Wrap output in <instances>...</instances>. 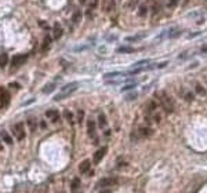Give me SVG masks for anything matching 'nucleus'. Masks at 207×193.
<instances>
[{
	"label": "nucleus",
	"instance_id": "6",
	"mask_svg": "<svg viewBox=\"0 0 207 193\" xmlns=\"http://www.w3.org/2000/svg\"><path fill=\"white\" fill-rule=\"evenodd\" d=\"M106 150H108V148H106V146H104V148H99L98 150L94 153L93 160H94V163H95V164H97V163H99L102 159H104V156L106 154Z\"/></svg>",
	"mask_w": 207,
	"mask_h": 193
},
{
	"label": "nucleus",
	"instance_id": "3",
	"mask_svg": "<svg viewBox=\"0 0 207 193\" xmlns=\"http://www.w3.org/2000/svg\"><path fill=\"white\" fill-rule=\"evenodd\" d=\"M26 59H28V55H26V54L15 55V57L13 58V61H11V70H14V69L19 68L21 65H24Z\"/></svg>",
	"mask_w": 207,
	"mask_h": 193
},
{
	"label": "nucleus",
	"instance_id": "2",
	"mask_svg": "<svg viewBox=\"0 0 207 193\" xmlns=\"http://www.w3.org/2000/svg\"><path fill=\"white\" fill-rule=\"evenodd\" d=\"M77 88H79V83H76V81L68 83V84H65L62 88H61L59 94H58V95H55L54 99H55V101H61V99H63V98H68V96L71 95V94H73Z\"/></svg>",
	"mask_w": 207,
	"mask_h": 193
},
{
	"label": "nucleus",
	"instance_id": "10",
	"mask_svg": "<svg viewBox=\"0 0 207 193\" xmlns=\"http://www.w3.org/2000/svg\"><path fill=\"white\" fill-rule=\"evenodd\" d=\"M116 184V179L115 178H102L101 181L98 182V185L97 186L98 187H104V186H110V185Z\"/></svg>",
	"mask_w": 207,
	"mask_h": 193
},
{
	"label": "nucleus",
	"instance_id": "21",
	"mask_svg": "<svg viewBox=\"0 0 207 193\" xmlns=\"http://www.w3.org/2000/svg\"><path fill=\"white\" fill-rule=\"evenodd\" d=\"M146 13H148V6H146V4H142V6L140 7V10H138V15H140V17H145Z\"/></svg>",
	"mask_w": 207,
	"mask_h": 193
},
{
	"label": "nucleus",
	"instance_id": "33",
	"mask_svg": "<svg viewBox=\"0 0 207 193\" xmlns=\"http://www.w3.org/2000/svg\"><path fill=\"white\" fill-rule=\"evenodd\" d=\"M39 25H41V26H44V29H48V26H47V24L44 21H39Z\"/></svg>",
	"mask_w": 207,
	"mask_h": 193
},
{
	"label": "nucleus",
	"instance_id": "37",
	"mask_svg": "<svg viewBox=\"0 0 207 193\" xmlns=\"http://www.w3.org/2000/svg\"><path fill=\"white\" fill-rule=\"evenodd\" d=\"M79 2H80V4H84V2H86V0H79Z\"/></svg>",
	"mask_w": 207,
	"mask_h": 193
},
{
	"label": "nucleus",
	"instance_id": "16",
	"mask_svg": "<svg viewBox=\"0 0 207 193\" xmlns=\"http://www.w3.org/2000/svg\"><path fill=\"white\" fill-rule=\"evenodd\" d=\"M80 19H82V11H80V10L75 11L73 17H72V22L76 25V24H79V22H80Z\"/></svg>",
	"mask_w": 207,
	"mask_h": 193
},
{
	"label": "nucleus",
	"instance_id": "23",
	"mask_svg": "<svg viewBox=\"0 0 207 193\" xmlns=\"http://www.w3.org/2000/svg\"><path fill=\"white\" fill-rule=\"evenodd\" d=\"M28 124H29V127H30V130H32V131H35L36 127H37L35 117H29V119H28Z\"/></svg>",
	"mask_w": 207,
	"mask_h": 193
},
{
	"label": "nucleus",
	"instance_id": "1",
	"mask_svg": "<svg viewBox=\"0 0 207 193\" xmlns=\"http://www.w3.org/2000/svg\"><path fill=\"white\" fill-rule=\"evenodd\" d=\"M156 98L160 101V105H162V108L164 109L166 113H173L174 112V108H175L174 101H173V98L166 93V91H160V93H157Z\"/></svg>",
	"mask_w": 207,
	"mask_h": 193
},
{
	"label": "nucleus",
	"instance_id": "15",
	"mask_svg": "<svg viewBox=\"0 0 207 193\" xmlns=\"http://www.w3.org/2000/svg\"><path fill=\"white\" fill-rule=\"evenodd\" d=\"M98 126H99V128H102V130L106 127V117H105L104 113H99V116H98Z\"/></svg>",
	"mask_w": 207,
	"mask_h": 193
},
{
	"label": "nucleus",
	"instance_id": "22",
	"mask_svg": "<svg viewBox=\"0 0 207 193\" xmlns=\"http://www.w3.org/2000/svg\"><path fill=\"white\" fill-rule=\"evenodd\" d=\"M185 95H184V98H185V101H188V102H193V99H195V95H193V93H190V91H185Z\"/></svg>",
	"mask_w": 207,
	"mask_h": 193
},
{
	"label": "nucleus",
	"instance_id": "5",
	"mask_svg": "<svg viewBox=\"0 0 207 193\" xmlns=\"http://www.w3.org/2000/svg\"><path fill=\"white\" fill-rule=\"evenodd\" d=\"M8 104H10V95L4 88H0V105L3 108H6L8 106Z\"/></svg>",
	"mask_w": 207,
	"mask_h": 193
},
{
	"label": "nucleus",
	"instance_id": "19",
	"mask_svg": "<svg viewBox=\"0 0 207 193\" xmlns=\"http://www.w3.org/2000/svg\"><path fill=\"white\" fill-rule=\"evenodd\" d=\"M8 62V57L6 52H3V54H0V68H4L6 65H7Z\"/></svg>",
	"mask_w": 207,
	"mask_h": 193
},
{
	"label": "nucleus",
	"instance_id": "29",
	"mask_svg": "<svg viewBox=\"0 0 207 193\" xmlns=\"http://www.w3.org/2000/svg\"><path fill=\"white\" fill-rule=\"evenodd\" d=\"M135 85H137V81H132V83H130V84L124 85V87H123V91H127V90H130V88H134Z\"/></svg>",
	"mask_w": 207,
	"mask_h": 193
},
{
	"label": "nucleus",
	"instance_id": "7",
	"mask_svg": "<svg viewBox=\"0 0 207 193\" xmlns=\"http://www.w3.org/2000/svg\"><path fill=\"white\" fill-rule=\"evenodd\" d=\"M138 134H140L141 138H149L151 135H153V130L148 126H142L138 128Z\"/></svg>",
	"mask_w": 207,
	"mask_h": 193
},
{
	"label": "nucleus",
	"instance_id": "17",
	"mask_svg": "<svg viewBox=\"0 0 207 193\" xmlns=\"http://www.w3.org/2000/svg\"><path fill=\"white\" fill-rule=\"evenodd\" d=\"M0 137L3 138V141H4L7 145H11V143H13V139H11V137H10V135H8L6 131H2V132H0Z\"/></svg>",
	"mask_w": 207,
	"mask_h": 193
},
{
	"label": "nucleus",
	"instance_id": "28",
	"mask_svg": "<svg viewBox=\"0 0 207 193\" xmlns=\"http://www.w3.org/2000/svg\"><path fill=\"white\" fill-rule=\"evenodd\" d=\"M152 10H153V13H157V11L160 10V2L159 0H155L153 2V7H152Z\"/></svg>",
	"mask_w": 207,
	"mask_h": 193
},
{
	"label": "nucleus",
	"instance_id": "31",
	"mask_svg": "<svg viewBox=\"0 0 207 193\" xmlns=\"http://www.w3.org/2000/svg\"><path fill=\"white\" fill-rule=\"evenodd\" d=\"M135 98H137V93H130V95L126 96L127 101H131V99H135Z\"/></svg>",
	"mask_w": 207,
	"mask_h": 193
},
{
	"label": "nucleus",
	"instance_id": "8",
	"mask_svg": "<svg viewBox=\"0 0 207 193\" xmlns=\"http://www.w3.org/2000/svg\"><path fill=\"white\" fill-rule=\"evenodd\" d=\"M46 116H47V119L48 120H51V123H58L59 121V113L57 112V110H54V109H50V110H47L46 112Z\"/></svg>",
	"mask_w": 207,
	"mask_h": 193
},
{
	"label": "nucleus",
	"instance_id": "14",
	"mask_svg": "<svg viewBox=\"0 0 207 193\" xmlns=\"http://www.w3.org/2000/svg\"><path fill=\"white\" fill-rule=\"evenodd\" d=\"M55 87H57V83H48L47 85H44L41 91H43V94H50L55 90Z\"/></svg>",
	"mask_w": 207,
	"mask_h": 193
},
{
	"label": "nucleus",
	"instance_id": "12",
	"mask_svg": "<svg viewBox=\"0 0 207 193\" xmlns=\"http://www.w3.org/2000/svg\"><path fill=\"white\" fill-rule=\"evenodd\" d=\"M52 33H54V39L55 40H58V39L62 36V28H61V25L59 24H55L54 25V28H52Z\"/></svg>",
	"mask_w": 207,
	"mask_h": 193
},
{
	"label": "nucleus",
	"instance_id": "34",
	"mask_svg": "<svg viewBox=\"0 0 207 193\" xmlns=\"http://www.w3.org/2000/svg\"><path fill=\"white\" fill-rule=\"evenodd\" d=\"M138 2H140V0H131V3H130V7H134Z\"/></svg>",
	"mask_w": 207,
	"mask_h": 193
},
{
	"label": "nucleus",
	"instance_id": "35",
	"mask_svg": "<svg viewBox=\"0 0 207 193\" xmlns=\"http://www.w3.org/2000/svg\"><path fill=\"white\" fill-rule=\"evenodd\" d=\"M40 126H41V128H47V127H46V123H44V121H40Z\"/></svg>",
	"mask_w": 207,
	"mask_h": 193
},
{
	"label": "nucleus",
	"instance_id": "20",
	"mask_svg": "<svg viewBox=\"0 0 207 193\" xmlns=\"http://www.w3.org/2000/svg\"><path fill=\"white\" fill-rule=\"evenodd\" d=\"M144 36H146V33H140V35H135V36H130V37H127L126 40L127 41H138L141 37H144Z\"/></svg>",
	"mask_w": 207,
	"mask_h": 193
},
{
	"label": "nucleus",
	"instance_id": "26",
	"mask_svg": "<svg viewBox=\"0 0 207 193\" xmlns=\"http://www.w3.org/2000/svg\"><path fill=\"white\" fill-rule=\"evenodd\" d=\"M117 52H134V48H131V47H119Z\"/></svg>",
	"mask_w": 207,
	"mask_h": 193
},
{
	"label": "nucleus",
	"instance_id": "18",
	"mask_svg": "<svg viewBox=\"0 0 207 193\" xmlns=\"http://www.w3.org/2000/svg\"><path fill=\"white\" fill-rule=\"evenodd\" d=\"M157 106H159V105H157V102L155 101V99H152V101H149V102H148V110H149V112L153 113L155 110L157 109Z\"/></svg>",
	"mask_w": 207,
	"mask_h": 193
},
{
	"label": "nucleus",
	"instance_id": "25",
	"mask_svg": "<svg viewBox=\"0 0 207 193\" xmlns=\"http://www.w3.org/2000/svg\"><path fill=\"white\" fill-rule=\"evenodd\" d=\"M72 190H76V189H79V186H80V179L79 178H75L73 181H72Z\"/></svg>",
	"mask_w": 207,
	"mask_h": 193
},
{
	"label": "nucleus",
	"instance_id": "30",
	"mask_svg": "<svg viewBox=\"0 0 207 193\" xmlns=\"http://www.w3.org/2000/svg\"><path fill=\"white\" fill-rule=\"evenodd\" d=\"M83 115H84V112L80 109L79 112H77V120H79V123H82V121H83Z\"/></svg>",
	"mask_w": 207,
	"mask_h": 193
},
{
	"label": "nucleus",
	"instance_id": "4",
	"mask_svg": "<svg viewBox=\"0 0 207 193\" xmlns=\"http://www.w3.org/2000/svg\"><path fill=\"white\" fill-rule=\"evenodd\" d=\"M13 131H14V134H15V137L18 138V141H21V139H24L25 138V128H24V124L22 123L14 124Z\"/></svg>",
	"mask_w": 207,
	"mask_h": 193
},
{
	"label": "nucleus",
	"instance_id": "36",
	"mask_svg": "<svg viewBox=\"0 0 207 193\" xmlns=\"http://www.w3.org/2000/svg\"><path fill=\"white\" fill-rule=\"evenodd\" d=\"M201 52H207V46H204L203 48H201Z\"/></svg>",
	"mask_w": 207,
	"mask_h": 193
},
{
	"label": "nucleus",
	"instance_id": "9",
	"mask_svg": "<svg viewBox=\"0 0 207 193\" xmlns=\"http://www.w3.org/2000/svg\"><path fill=\"white\" fill-rule=\"evenodd\" d=\"M87 134L90 138H97L95 137V123L93 119H88L87 121Z\"/></svg>",
	"mask_w": 207,
	"mask_h": 193
},
{
	"label": "nucleus",
	"instance_id": "13",
	"mask_svg": "<svg viewBox=\"0 0 207 193\" xmlns=\"http://www.w3.org/2000/svg\"><path fill=\"white\" fill-rule=\"evenodd\" d=\"M195 93L199 94L200 96H204L207 94V91H206V88L203 87V84H200V83H196V84H195Z\"/></svg>",
	"mask_w": 207,
	"mask_h": 193
},
{
	"label": "nucleus",
	"instance_id": "38",
	"mask_svg": "<svg viewBox=\"0 0 207 193\" xmlns=\"http://www.w3.org/2000/svg\"><path fill=\"white\" fill-rule=\"evenodd\" d=\"M0 150H3V145H2V143H0Z\"/></svg>",
	"mask_w": 207,
	"mask_h": 193
},
{
	"label": "nucleus",
	"instance_id": "27",
	"mask_svg": "<svg viewBox=\"0 0 207 193\" xmlns=\"http://www.w3.org/2000/svg\"><path fill=\"white\" fill-rule=\"evenodd\" d=\"M65 117H66V120H68L69 123L73 124V115H72L69 110H65Z\"/></svg>",
	"mask_w": 207,
	"mask_h": 193
},
{
	"label": "nucleus",
	"instance_id": "24",
	"mask_svg": "<svg viewBox=\"0 0 207 193\" xmlns=\"http://www.w3.org/2000/svg\"><path fill=\"white\" fill-rule=\"evenodd\" d=\"M50 43H51V37H50V36H46V37H44V41H43V51H46V50L48 48Z\"/></svg>",
	"mask_w": 207,
	"mask_h": 193
},
{
	"label": "nucleus",
	"instance_id": "32",
	"mask_svg": "<svg viewBox=\"0 0 207 193\" xmlns=\"http://www.w3.org/2000/svg\"><path fill=\"white\" fill-rule=\"evenodd\" d=\"M177 3H178V0H170V3H168V7L170 8H174L177 6Z\"/></svg>",
	"mask_w": 207,
	"mask_h": 193
},
{
	"label": "nucleus",
	"instance_id": "11",
	"mask_svg": "<svg viewBox=\"0 0 207 193\" xmlns=\"http://www.w3.org/2000/svg\"><path fill=\"white\" fill-rule=\"evenodd\" d=\"M90 167H91L90 160H83V161L79 164V171L82 174H86L87 171H90Z\"/></svg>",
	"mask_w": 207,
	"mask_h": 193
}]
</instances>
